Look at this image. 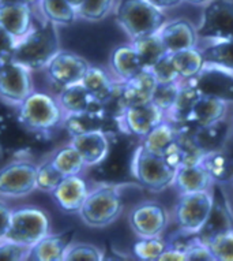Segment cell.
Returning <instances> with one entry per match:
<instances>
[{"instance_id":"cell-1","label":"cell","mask_w":233,"mask_h":261,"mask_svg":"<svg viewBox=\"0 0 233 261\" xmlns=\"http://www.w3.org/2000/svg\"><path fill=\"white\" fill-rule=\"evenodd\" d=\"M60 49L57 28L55 23L44 19L36 23L27 35L18 40L11 59L23 64L32 71L45 70Z\"/></svg>"},{"instance_id":"cell-2","label":"cell","mask_w":233,"mask_h":261,"mask_svg":"<svg viewBox=\"0 0 233 261\" xmlns=\"http://www.w3.org/2000/svg\"><path fill=\"white\" fill-rule=\"evenodd\" d=\"M108 136L109 149L104 160L93 167L94 175L101 184L127 182L132 179V160L140 140L122 130L108 132Z\"/></svg>"},{"instance_id":"cell-3","label":"cell","mask_w":233,"mask_h":261,"mask_svg":"<svg viewBox=\"0 0 233 261\" xmlns=\"http://www.w3.org/2000/svg\"><path fill=\"white\" fill-rule=\"evenodd\" d=\"M114 19L128 39L158 33L166 23V15L149 0H119L114 5Z\"/></svg>"},{"instance_id":"cell-4","label":"cell","mask_w":233,"mask_h":261,"mask_svg":"<svg viewBox=\"0 0 233 261\" xmlns=\"http://www.w3.org/2000/svg\"><path fill=\"white\" fill-rule=\"evenodd\" d=\"M17 108L21 123L40 136H48L62 127L66 115L56 97L38 90H33Z\"/></svg>"},{"instance_id":"cell-5","label":"cell","mask_w":233,"mask_h":261,"mask_svg":"<svg viewBox=\"0 0 233 261\" xmlns=\"http://www.w3.org/2000/svg\"><path fill=\"white\" fill-rule=\"evenodd\" d=\"M123 210L124 202L119 185L101 184L89 190L78 215L86 226L102 228L116 222Z\"/></svg>"},{"instance_id":"cell-6","label":"cell","mask_w":233,"mask_h":261,"mask_svg":"<svg viewBox=\"0 0 233 261\" xmlns=\"http://www.w3.org/2000/svg\"><path fill=\"white\" fill-rule=\"evenodd\" d=\"M176 170L165 162L161 154L153 153L138 145L132 160V179L149 192L161 193L173 185Z\"/></svg>"},{"instance_id":"cell-7","label":"cell","mask_w":233,"mask_h":261,"mask_svg":"<svg viewBox=\"0 0 233 261\" xmlns=\"http://www.w3.org/2000/svg\"><path fill=\"white\" fill-rule=\"evenodd\" d=\"M51 232V218L47 211L33 205L13 210L11 223L5 240L32 246Z\"/></svg>"},{"instance_id":"cell-8","label":"cell","mask_w":233,"mask_h":261,"mask_svg":"<svg viewBox=\"0 0 233 261\" xmlns=\"http://www.w3.org/2000/svg\"><path fill=\"white\" fill-rule=\"evenodd\" d=\"M212 205L213 194L209 190L180 194L174 205L176 224L188 236H196L208 220Z\"/></svg>"},{"instance_id":"cell-9","label":"cell","mask_w":233,"mask_h":261,"mask_svg":"<svg viewBox=\"0 0 233 261\" xmlns=\"http://www.w3.org/2000/svg\"><path fill=\"white\" fill-rule=\"evenodd\" d=\"M199 39L216 41L233 40V0H210L196 28Z\"/></svg>"},{"instance_id":"cell-10","label":"cell","mask_w":233,"mask_h":261,"mask_svg":"<svg viewBox=\"0 0 233 261\" xmlns=\"http://www.w3.org/2000/svg\"><path fill=\"white\" fill-rule=\"evenodd\" d=\"M37 164L27 159H15L0 168V197L21 198L29 196L36 186Z\"/></svg>"},{"instance_id":"cell-11","label":"cell","mask_w":233,"mask_h":261,"mask_svg":"<svg viewBox=\"0 0 233 261\" xmlns=\"http://www.w3.org/2000/svg\"><path fill=\"white\" fill-rule=\"evenodd\" d=\"M32 70L10 59L0 67V100L18 107L33 92Z\"/></svg>"},{"instance_id":"cell-12","label":"cell","mask_w":233,"mask_h":261,"mask_svg":"<svg viewBox=\"0 0 233 261\" xmlns=\"http://www.w3.org/2000/svg\"><path fill=\"white\" fill-rule=\"evenodd\" d=\"M128 224L139 238L160 237L169 224V214L161 202H140L128 215Z\"/></svg>"},{"instance_id":"cell-13","label":"cell","mask_w":233,"mask_h":261,"mask_svg":"<svg viewBox=\"0 0 233 261\" xmlns=\"http://www.w3.org/2000/svg\"><path fill=\"white\" fill-rule=\"evenodd\" d=\"M89 67V62L81 55L60 49L49 62L45 73L53 85L63 89L66 86L81 84Z\"/></svg>"},{"instance_id":"cell-14","label":"cell","mask_w":233,"mask_h":261,"mask_svg":"<svg viewBox=\"0 0 233 261\" xmlns=\"http://www.w3.org/2000/svg\"><path fill=\"white\" fill-rule=\"evenodd\" d=\"M165 118L166 114L161 108H158L153 101H149L126 108L123 115L118 119V123L122 132L142 140Z\"/></svg>"},{"instance_id":"cell-15","label":"cell","mask_w":233,"mask_h":261,"mask_svg":"<svg viewBox=\"0 0 233 261\" xmlns=\"http://www.w3.org/2000/svg\"><path fill=\"white\" fill-rule=\"evenodd\" d=\"M186 82L196 88L202 94L214 96L226 103H233V71L206 63L195 77Z\"/></svg>"},{"instance_id":"cell-16","label":"cell","mask_w":233,"mask_h":261,"mask_svg":"<svg viewBox=\"0 0 233 261\" xmlns=\"http://www.w3.org/2000/svg\"><path fill=\"white\" fill-rule=\"evenodd\" d=\"M212 194V211H210L208 220L205 223V226L202 227V230L195 236L205 244L212 237L233 228V210L220 184H214Z\"/></svg>"},{"instance_id":"cell-17","label":"cell","mask_w":233,"mask_h":261,"mask_svg":"<svg viewBox=\"0 0 233 261\" xmlns=\"http://www.w3.org/2000/svg\"><path fill=\"white\" fill-rule=\"evenodd\" d=\"M33 5L23 0H0V26L18 40L33 29Z\"/></svg>"},{"instance_id":"cell-18","label":"cell","mask_w":233,"mask_h":261,"mask_svg":"<svg viewBox=\"0 0 233 261\" xmlns=\"http://www.w3.org/2000/svg\"><path fill=\"white\" fill-rule=\"evenodd\" d=\"M53 201L64 214H78L89 194L88 182L81 174L67 175L51 193Z\"/></svg>"},{"instance_id":"cell-19","label":"cell","mask_w":233,"mask_h":261,"mask_svg":"<svg viewBox=\"0 0 233 261\" xmlns=\"http://www.w3.org/2000/svg\"><path fill=\"white\" fill-rule=\"evenodd\" d=\"M62 127L70 134V137L94 130H105L106 133L120 130L119 123L109 119L102 107L76 114H66Z\"/></svg>"},{"instance_id":"cell-20","label":"cell","mask_w":233,"mask_h":261,"mask_svg":"<svg viewBox=\"0 0 233 261\" xmlns=\"http://www.w3.org/2000/svg\"><path fill=\"white\" fill-rule=\"evenodd\" d=\"M158 35L161 37L168 54H173L187 48H195L199 40L195 26L184 18L166 21L165 25L158 32Z\"/></svg>"},{"instance_id":"cell-21","label":"cell","mask_w":233,"mask_h":261,"mask_svg":"<svg viewBox=\"0 0 233 261\" xmlns=\"http://www.w3.org/2000/svg\"><path fill=\"white\" fill-rule=\"evenodd\" d=\"M70 144L81 153L86 167H96L108 153L109 136L105 130H94L74 136Z\"/></svg>"},{"instance_id":"cell-22","label":"cell","mask_w":233,"mask_h":261,"mask_svg":"<svg viewBox=\"0 0 233 261\" xmlns=\"http://www.w3.org/2000/svg\"><path fill=\"white\" fill-rule=\"evenodd\" d=\"M74 240V231L49 232L37 244L30 246L27 260L29 261H64V254Z\"/></svg>"},{"instance_id":"cell-23","label":"cell","mask_w":233,"mask_h":261,"mask_svg":"<svg viewBox=\"0 0 233 261\" xmlns=\"http://www.w3.org/2000/svg\"><path fill=\"white\" fill-rule=\"evenodd\" d=\"M109 69L116 81L127 82L144 70L139 55L132 44H123L116 47L110 54Z\"/></svg>"},{"instance_id":"cell-24","label":"cell","mask_w":233,"mask_h":261,"mask_svg":"<svg viewBox=\"0 0 233 261\" xmlns=\"http://www.w3.org/2000/svg\"><path fill=\"white\" fill-rule=\"evenodd\" d=\"M173 186L179 194L206 192L214 186V180L200 163L183 164L176 170Z\"/></svg>"},{"instance_id":"cell-25","label":"cell","mask_w":233,"mask_h":261,"mask_svg":"<svg viewBox=\"0 0 233 261\" xmlns=\"http://www.w3.org/2000/svg\"><path fill=\"white\" fill-rule=\"evenodd\" d=\"M230 126L225 119L206 124V126H195L192 128V141L196 149L200 153H209L213 150L225 148L228 142Z\"/></svg>"},{"instance_id":"cell-26","label":"cell","mask_w":233,"mask_h":261,"mask_svg":"<svg viewBox=\"0 0 233 261\" xmlns=\"http://www.w3.org/2000/svg\"><path fill=\"white\" fill-rule=\"evenodd\" d=\"M156 86L157 80L150 70H143L130 81L122 82V94L126 108L152 101Z\"/></svg>"},{"instance_id":"cell-27","label":"cell","mask_w":233,"mask_h":261,"mask_svg":"<svg viewBox=\"0 0 233 261\" xmlns=\"http://www.w3.org/2000/svg\"><path fill=\"white\" fill-rule=\"evenodd\" d=\"M226 112H228L226 101L214 97V96L200 94L191 110L187 122L195 124V126H206V124L225 119Z\"/></svg>"},{"instance_id":"cell-28","label":"cell","mask_w":233,"mask_h":261,"mask_svg":"<svg viewBox=\"0 0 233 261\" xmlns=\"http://www.w3.org/2000/svg\"><path fill=\"white\" fill-rule=\"evenodd\" d=\"M56 99L59 101L64 114H76V112L89 111V110L102 107L101 104L92 97V94L86 90L82 84H75V85L66 86L63 89H60Z\"/></svg>"},{"instance_id":"cell-29","label":"cell","mask_w":233,"mask_h":261,"mask_svg":"<svg viewBox=\"0 0 233 261\" xmlns=\"http://www.w3.org/2000/svg\"><path fill=\"white\" fill-rule=\"evenodd\" d=\"M199 163L210 174L214 184L233 180V153L225 148L205 153Z\"/></svg>"},{"instance_id":"cell-30","label":"cell","mask_w":233,"mask_h":261,"mask_svg":"<svg viewBox=\"0 0 233 261\" xmlns=\"http://www.w3.org/2000/svg\"><path fill=\"white\" fill-rule=\"evenodd\" d=\"M96 101L104 104L113 92L116 80L100 66H90L81 82Z\"/></svg>"},{"instance_id":"cell-31","label":"cell","mask_w":233,"mask_h":261,"mask_svg":"<svg viewBox=\"0 0 233 261\" xmlns=\"http://www.w3.org/2000/svg\"><path fill=\"white\" fill-rule=\"evenodd\" d=\"M169 55L172 64L182 81H187V80L195 77L206 64L202 51L196 47L182 49V51L173 52Z\"/></svg>"},{"instance_id":"cell-32","label":"cell","mask_w":233,"mask_h":261,"mask_svg":"<svg viewBox=\"0 0 233 261\" xmlns=\"http://www.w3.org/2000/svg\"><path fill=\"white\" fill-rule=\"evenodd\" d=\"M178 137V128L174 122L165 118L140 140V145L153 153L162 154V152Z\"/></svg>"},{"instance_id":"cell-33","label":"cell","mask_w":233,"mask_h":261,"mask_svg":"<svg viewBox=\"0 0 233 261\" xmlns=\"http://www.w3.org/2000/svg\"><path fill=\"white\" fill-rule=\"evenodd\" d=\"M131 44L132 47L135 48L136 54L139 55L144 70H150L154 67L164 56L168 55L165 45L158 33L132 40Z\"/></svg>"},{"instance_id":"cell-34","label":"cell","mask_w":233,"mask_h":261,"mask_svg":"<svg viewBox=\"0 0 233 261\" xmlns=\"http://www.w3.org/2000/svg\"><path fill=\"white\" fill-rule=\"evenodd\" d=\"M37 6L44 19L56 26H70L78 18V11L67 0H38Z\"/></svg>"},{"instance_id":"cell-35","label":"cell","mask_w":233,"mask_h":261,"mask_svg":"<svg viewBox=\"0 0 233 261\" xmlns=\"http://www.w3.org/2000/svg\"><path fill=\"white\" fill-rule=\"evenodd\" d=\"M49 158L52 164L62 172L63 176L81 174L86 168L83 158L71 144L57 148Z\"/></svg>"},{"instance_id":"cell-36","label":"cell","mask_w":233,"mask_h":261,"mask_svg":"<svg viewBox=\"0 0 233 261\" xmlns=\"http://www.w3.org/2000/svg\"><path fill=\"white\" fill-rule=\"evenodd\" d=\"M200 94L202 93L196 88L191 86L186 81H183L178 99L174 101L173 107L170 108V111L166 114V118L174 122V123L187 122L191 110H192L194 104H195V101L198 100Z\"/></svg>"},{"instance_id":"cell-37","label":"cell","mask_w":233,"mask_h":261,"mask_svg":"<svg viewBox=\"0 0 233 261\" xmlns=\"http://www.w3.org/2000/svg\"><path fill=\"white\" fill-rule=\"evenodd\" d=\"M205 62L233 71V40L216 41L202 49Z\"/></svg>"},{"instance_id":"cell-38","label":"cell","mask_w":233,"mask_h":261,"mask_svg":"<svg viewBox=\"0 0 233 261\" xmlns=\"http://www.w3.org/2000/svg\"><path fill=\"white\" fill-rule=\"evenodd\" d=\"M166 246H168V242L161 238V236L140 238L132 246V254L142 261H158Z\"/></svg>"},{"instance_id":"cell-39","label":"cell","mask_w":233,"mask_h":261,"mask_svg":"<svg viewBox=\"0 0 233 261\" xmlns=\"http://www.w3.org/2000/svg\"><path fill=\"white\" fill-rule=\"evenodd\" d=\"M63 178L64 176L62 175V172L52 164L51 158L45 159L40 164H37L36 186L40 192L52 193Z\"/></svg>"},{"instance_id":"cell-40","label":"cell","mask_w":233,"mask_h":261,"mask_svg":"<svg viewBox=\"0 0 233 261\" xmlns=\"http://www.w3.org/2000/svg\"><path fill=\"white\" fill-rule=\"evenodd\" d=\"M114 0H83L79 6L78 18L89 22L102 21L114 9Z\"/></svg>"},{"instance_id":"cell-41","label":"cell","mask_w":233,"mask_h":261,"mask_svg":"<svg viewBox=\"0 0 233 261\" xmlns=\"http://www.w3.org/2000/svg\"><path fill=\"white\" fill-rule=\"evenodd\" d=\"M182 84L183 81L157 82V86H156L154 93H153L152 101L158 108H161L165 114H168L170 108L173 107L176 99H178Z\"/></svg>"},{"instance_id":"cell-42","label":"cell","mask_w":233,"mask_h":261,"mask_svg":"<svg viewBox=\"0 0 233 261\" xmlns=\"http://www.w3.org/2000/svg\"><path fill=\"white\" fill-rule=\"evenodd\" d=\"M206 245L214 261H233V228L212 237Z\"/></svg>"},{"instance_id":"cell-43","label":"cell","mask_w":233,"mask_h":261,"mask_svg":"<svg viewBox=\"0 0 233 261\" xmlns=\"http://www.w3.org/2000/svg\"><path fill=\"white\" fill-rule=\"evenodd\" d=\"M105 260V253L96 245L78 242L70 245L64 254V261H102Z\"/></svg>"},{"instance_id":"cell-44","label":"cell","mask_w":233,"mask_h":261,"mask_svg":"<svg viewBox=\"0 0 233 261\" xmlns=\"http://www.w3.org/2000/svg\"><path fill=\"white\" fill-rule=\"evenodd\" d=\"M30 246L18 244L14 241H0V261H23L27 260Z\"/></svg>"},{"instance_id":"cell-45","label":"cell","mask_w":233,"mask_h":261,"mask_svg":"<svg viewBox=\"0 0 233 261\" xmlns=\"http://www.w3.org/2000/svg\"><path fill=\"white\" fill-rule=\"evenodd\" d=\"M187 261H214L213 260L212 252L205 242L196 238L195 236H191L184 246Z\"/></svg>"},{"instance_id":"cell-46","label":"cell","mask_w":233,"mask_h":261,"mask_svg":"<svg viewBox=\"0 0 233 261\" xmlns=\"http://www.w3.org/2000/svg\"><path fill=\"white\" fill-rule=\"evenodd\" d=\"M150 71H152L153 75L156 77L157 82L182 81L180 77H179L178 71H176V69L173 67V64H172L169 54L166 56H164L154 67H152Z\"/></svg>"},{"instance_id":"cell-47","label":"cell","mask_w":233,"mask_h":261,"mask_svg":"<svg viewBox=\"0 0 233 261\" xmlns=\"http://www.w3.org/2000/svg\"><path fill=\"white\" fill-rule=\"evenodd\" d=\"M17 44V37L11 35L9 30H6L3 26H0V58L5 62L11 59Z\"/></svg>"},{"instance_id":"cell-48","label":"cell","mask_w":233,"mask_h":261,"mask_svg":"<svg viewBox=\"0 0 233 261\" xmlns=\"http://www.w3.org/2000/svg\"><path fill=\"white\" fill-rule=\"evenodd\" d=\"M11 215H13V210L10 208L9 204L3 200H0V241L5 240L7 232H9Z\"/></svg>"},{"instance_id":"cell-49","label":"cell","mask_w":233,"mask_h":261,"mask_svg":"<svg viewBox=\"0 0 233 261\" xmlns=\"http://www.w3.org/2000/svg\"><path fill=\"white\" fill-rule=\"evenodd\" d=\"M158 261H187V257L183 249L168 245Z\"/></svg>"},{"instance_id":"cell-50","label":"cell","mask_w":233,"mask_h":261,"mask_svg":"<svg viewBox=\"0 0 233 261\" xmlns=\"http://www.w3.org/2000/svg\"><path fill=\"white\" fill-rule=\"evenodd\" d=\"M152 5H154L156 7L161 10H166V9H173L176 6H179L182 3L183 0H149Z\"/></svg>"},{"instance_id":"cell-51","label":"cell","mask_w":233,"mask_h":261,"mask_svg":"<svg viewBox=\"0 0 233 261\" xmlns=\"http://www.w3.org/2000/svg\"><path fill=\"white\" fill-rule=\"evenodd\" d=\"M183 2H187L190 5H203V3H208L210 0H183Z\"/></svg>"},{"instance_id":"cell-52","label":"cell","mask_w":233,"mask_h":261,"mask_svg":"<svg viewBox=\"0 0 233 261\" xmlns=\"http://www.w3.org/2000/svg\"><path fill=\"white\" fill-rule=\"evenodd\" d=\"M67 2L72 6V7H75V9L78 10L79 9V6L82 5V2H83V0H67Z\"/></svg>"},{"instance_id":"cell-53","label":"cell","mask_w":233,"mask_h":261,"mask_svg":"<svg viewBox=\"0 0 233 261\" xmlns=\"http://www.w3.org/2000/svg\"><path fill=\"white\" fill-rule=\"evenodd\" d=\"M3 62H5V60L2 59V58H0V67H2V64H3Z\"/></svg>"}]
</instances>
